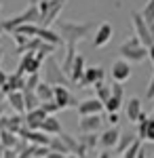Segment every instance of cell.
Returning a JSON list of instances; mask_svg holds the SVG:
<instances>
[{"mask_svg": "<svg viewBox=\"0 0 154 158\" xmlns=\"http://www.w3.org/2000/svg\"><path fill=\"white\" fill-rule=\"evenodd\" d=\"M57 32H59V36L63 38V44L68 47H76L78 42H83L84 38L91 36V32L97 30V25L99 23H93V21H87V23H76V21H66V19H59L57 21Z\"/></svg>", "mask_w": 154, "mask_h": 158, "instance_id": "obj_1", "label": "cell"}, {"mask_svg": "<svg viewBox=\"0 0 154 158\" xmlns=\"http://www.w3.org/2000/svg\"><path fill=\"white\" fill-rule=\"evenodd\" d=\"M66 4H68V0H42L38 4V13H40L38 25L40 27H51L53 23H57L61 11L66 9Z\"/></svg>", "mask_w": 154, "mask_h": 158, "instance_id": "obj_2", "label": "cell"}, {"mask_svg": "<svg viewBox=\"0 0 154 158\" xmlns=\"http://www.w3.org/2000/svg\"><path fill=\"white\" fill-rule=\"evenodd\" d=\"M118 53H120V59L129 61V63H142V61L148 59V49L139 42V38L135 36L125 40L118 47Z\"/></svg>", "mask_w": 154, "mask_h": 158, "instance_id": "obj_3", "label": "cell"}, {"mask_svg": "<svg viewBox=\"0 0 154 158\" xmlns=\"http://www.w3.org/2000/svg\"><path fill=\"white\" fill-rule=\"evenodd\" d=\"M42 70H45V76H42V82H47L49 86H66V82L70 80L63 70H61V63L57 61L55 55H51L45 59L42 63Z\"/></svg>", "mask_w": 154, "mask_h": 158, "instance_id": "obj_4", "label": "cell"}, {"mask_svg": "<svg viewBox=\"0 0 154 158\" xmlns=\"http://www.w3.org/2000/svg\"><path fill=\"white\" fill-rule=\"evenodd\" d=\"M2 21V27L6 34H13L17 27L21 25H28V23H38L40 21V13H38V6H28L25 11H21L19 15L15 17H9V19H0Z\"/></svg>", "mask_w": 154, "mask_h": 158, "instance_id": "obj_5", "label": "cell"}, {"mask_svg": "<svg viewBox=\"0 0 154 158\" xmlns=\"http://www.w3.org/2000/svg\"><path fill=\"white\" fill-rule=\"evenodd\" d=\"M131 25H133V32H135V38H139V42H142L146 49H150L154 44L152 40V34H150V25L143 21V17L139 13H131Z\"/></svg>", "mask_w": 154, "mask_h": 158, "instance_id": "obj_6", "label": "cell"}, {"mask_svg": "<svg viewBox=\"0 0 154 158\" xmlns=\"http://www.w3.org/2000/svg\"><path fill=\"white\" fill-rule=\"evenodd\" d=\"M53 101L57 103L59 110H68V108H78V99L68 91V86H53Z\"/></svg>", "mask_w": 154, "mask_h": 158, "instance_id": "obj_7", "label": "cell"}, {"mask_svg": "<svg viewBox=\"0 0 154 158\" xmlns=\"http://www.w3.org/2000/svg\"><path fill=\"white\" fill-rule=\"evenodd\" d=\"M131 74H133V68H131L129 61H125V59H116L114 63H112V68H110V76H112V80L118 82V85L127 82V80L131 78Z\"/></svg>", "mask_w": 154, "mask_h": 158, "instance_id": "obj_8", "label": "cell"}, {"mask_svg": "<svg viewBox=\"0 0 154 158\" xmlns=\"http://www.w3.org/2000/svg\"><path fill=\"white\" fill-rule=\"evenodd\" d=\"M137 139L139 141H150V143H154V116H146V114L139 116V122H137Z\"/></svg>", "mask_w": 154, "mask_h": 158, "instance_id": "obj_9", "label": "cell"}, {"mask_svg": "<svg viewBox=\"0 0 154 158\" xmlns=\"http://www.w3.org/2000/svg\"><path fill=\"white\" fill-rule=\"evenodd\" d=\"M112 36H114V27L108 23V21H101V23L97 25L95 34H93V47H95V49L106 47L108 42L112 40Z\"/></svg>", "mask_w": 154, "mask_h": 158, "instance_id": "obj_10", "label": "cell"}, {"mask_svg": "<svg viewBox=\"0 0 154 158\" xmlns=\"http://www.w3.org/2000/svg\"><path fill=\"white\" fill-rule=\"evenodd\" d=\"M104 78H106V70L101 68V65H91V68H87L83 74V80H80V86H95L99 85V82H104Z\"/></svg>", "mask_w": 154, "mask_h": 158, "instance_id": "obj_11", "label": "cell"}, {"mask_svg": "<svg viewBox=\"0 0 154 158\" xmlns=\"http://www.w3.org/2000/svg\"><path fill=\"white\" fill-rule=\"evenodd\" d=\"M104 124V118L101 114H95V116H83L80 122H78V131L80 135H91V133H97Z\"/></svg>", "mask_w": 154, "mask_h": 158, "instance_id": "obj_12", "label": "cell"}, {"mask_svg": "<svg viewBox=\"0 0 154 158\" xmlns=\"http://www.w3.org/2000/svg\"><path fill=\"white\" fill-rule=\"evenodd\" d=\"M25 114H13V116H2L0 118V129H4V131H11L19 137V131L25 127Z\"/></svg>", "mask_w": 154, "mask_h": 158, "instance_id": "obj_13", "label": "cell"}, {"mask_svg": "<svg viewBox=\"0 0 154 158\" xmlns=\"http://www.w3.org/2000/svg\"><path fill=\"white\" fill-rule=\"evenodd\" d=\"M19 70L25 76H34V74H38V70H42V61L36 59V53H24L21 61H19Z\"/></svg>", "mask_w": 154, "mask_h": 158, "instance_id": "obj_14", "label": "cell"}, {"mask_svg": "<svg viewBox=\"0 0 154 158\" xmlns=\"http://www.w3.org/2000/svg\"><path fill=\"white\" fill-rule=\"evenodd\" d=\"M76 110H78L80 118H83V116H95V114H101V112H104V103H101L97 97H91V99L80 101Z\"/></svg>", "mask_w": 154, "mask_h": 158, "instance_id": "obj_15", "label": "cell"}, {"mask_svg": "<svg viewBox=\"0 0 154 158\" xmlns=\"http://www.w3.org/2000/svg\"><path fill=\"white\" fill-rule=\"evenodd\" d=\"M24 118H25V129H30V131H40L42 122L47 120V112L42 108H36V110H32V112H28Z\"/></svg>", "mask_w": 154, "mask_h": 158, "instance_id": "obj_16", "label": "cell"}, {"mask_svg": "<svg viewBox=\"0 0 154 158\" xmlns=\"http://www.w3.org/2000/svg\"><path fill=\"white\" fill-rule=\"evenodd\" d=\"M38 38H40L45 44H51V47H55V49L66 47V44H63V38L59 36V32H57V30H51V27H40Z\"/></svg>", "mask_w": 154, "mask_h": 158, "instance_id": "obj_17", "label": "cell"}, {"mask_svg": "<svg viewBox=\"0 0 154 158\" xmlns=\"http://www.w3.org/2000/svg\"><path fill=\"white\" fill-rule=\"evenodd\" d=\"M120 131L118 127H110V129H106L104 133L99 135V146L106 148V150H110V148H116V143H118L120 139Z\"/></svg>", "mask_w": 154, "mask_h": 158, "instance_id": "obj_18", "label": "cell"}, {"mask_svg": "<svg viewBox=\"0 0 154 158\" xmlns=\"http://www.w3.org/2000/svg\"><path fill=\"white\" fill-rule=\"evenodd\" d=\"M125 114H127V118H129L131 122H139V116L143 114L142 110V99L139 97H131L127 103H125Z\"/></svg>", "mask_w": 154, "mask_h": 158, "instance_id": "obj_19", "label": "cell"}, {"mask_svg": "<svg viewBox=\"0 0 154 158\" xmlns=\"http://www.w3.org/2000/svg\"><path fill=\"white\" fill-rule=\"evenodd\" d=\"M40 131L49 137H59L63 133V127H61V122L57 116H47V120L42 122V127H40Z\"/></svg>", "mask_w": 154, "mask_h": 158, "instance_id": "obj_20", "label": "cell"}, {"mask_svg": "<svg viewBox=\"0 0 154 158\" xmlns=\"http://www.w3.org/2000/svg\"><path fill=\"white\" fill-rule=\"evenodd\" d=\"M25 80H28V76L17 68L13 74H9L6 86H9V91H11V93H13V91H24V89H25Z\"/></svg>", "mask_w": 154, "mask_h": 158, "instance_id": "obj_21", "label": "cell"}, {"mask_svg": "<svg viewBox=\"0 0 154 158\" xmlns=\"http://www.w3.org/2000/svg\"><path fill=\"white\" fill-rule=\"evenodd\" d=\"M84 70H87V59H84V55H78V57H76V61H74V65H72L70 82H74V85H80Z\"/></svg>", "mask_w": 154, "mask_h": 158, "instance_id": "obj_22", "label": "cell"}, {"mask_svg": "<svg viewBox=\"0 0 154 158\" xmlns=\"http://www.w3.org/2000/svg\"><path fill=\"white\" fill-rule=\"evenodd\" d=\"M6 103L15 110V114H25V99H24V91H13L6 95Z\"/></svg>", "mask_w": 154, "mask_h": 158, "instance_id": "obj_23", "label": "cell"}, {"mask_svg": "<svg viewBox=\"0 0 154 158\" xmlns=\"http://www.w3.org/2000/svg\"><path fill=\"white\" fill-rule=\"evenodd\" d=\"M135 141H137V133H133V131H122V133H120L118 143H116V154L122 156V154H125Z\"/></svg>", "mask_w": 154, "mask_h": 158, "instance_id": "obj_24", "label": "cell"}, {"mask_svg": "<svg viewBox=\"0 0 154 158\" xmlns=\"http://www.w3.org/2000/svg\"><path fill=\"white\" fill-rule=\"evenodd\" d=\"M76 57H78V53H76V47H72V44H68L66 47V59H63V63H61V70H63V74L70 78V72H72V65H74V61H76Z\"/></svg>", "mask_w": 154, "mask_h": 158, "instance_id": "obj_25", "label": "cell"}, {"mask_svg": "<svg viewBox=\"0 0 154 158\" xmlns=\"http://www.w3.org/2000/svg\"><path fill=\"white\" fill-rule=\"evenodd\" d=\"M19 141H21V139H19L15 133L0 129V143H2V148H4V150H15V148L19 146Z\"/></svg>", "mask_w": 154, "mask_h": 158, "instance_id": "obj_26", "label": "cell"}, {"mask_svg": "<svg viewBox=\"0 0 154 158\" xmlns=\"http://www.w3.org/2000/svg\"><path fill=\"white\" fill-rule=\"evenodd\" d=\"M36 97L40 103H49V101H53V86H49L47 82H40V85L36 86Z\"/></svg>", "mask_w": 154, "mask_h": 158, "instance_id": "obj_27", "label": "cell"}, {"mask_svg": "<svg viewBox=\"0 0 154 158\" xmlns=\"http://www.w3.org/2000/svg\"><path fill=\"white\" fill-rule=\"evenodd\" d=\"M38 32H40V25H38V23H28V25L17 27L13 34H21V36H28V38H38ZM13 34H11V36H13Z\"/></svg>", "mask_w": 154, "mask_h": 158, "instance_id": "obj_28", "label": "cell"}, {"mask_svg": "<svg viewBox=\"0 0 154 158\" xmlns=\"http://www.w3.org/2000/svg\"><path fill=\"white\" fill-rule=\"evenodd\" d=\"M78 141L87 148V152H93V150H97V148H99V137H97V133L80 135V137H78Z\"/></svg>", "mask_w": 154, "mask_h": 158, "instance_id": "obj_29", "label": "cell"}, {"mask_svg": "<svg viewBox=\"0 0 154 158\" xmlns=\"http://www.w3.org/2000/svg\"><path fill=\"white\" fill-rule=\"evenodd\" d=\"M95 97L99 99L101 103H106L108 99L112 97V86L106 85V82H99V85H95Z\"/></svg>", "mask_w": 154, "mask_h": 158, "instance_id": "obj_30", "label": "cell"}, {"mask_svg": "<svg viewBox=\"0 0 154 158\" xmlns=\"http://www.w3.org/2000/svg\"><path fill=\"white\" fill-rule=\"evenodd\" d=\"M49 150H51V152H55V154H61V156H70V152H68V148H66V143L61 141L59 137H51V143H49Z\"/></svg>", "mask_w": 154, "mask_h": 158, "instance_id": "obj_31", "label": "cell"}, {"mask_svg": "<svg viewBox=\"0 0 154 158\" xmlns=\"http://www.w3.org/2000/svg\"><path fill=\"white\" fill-rule=\"evenodd\" d=\"M24 99H25V114L36 108H40V101H38L34 91H24Z\"/></svg>", "mask_w": 154, "mask_h": 158, "instance_id": "obj_32", "label": "cell"}, {"mask_svg": "<svg viewBox=\"0 0 154 158\" xmlns=\"http://www.w3.org/2000/svg\"><path fill=\"white\" fill-rule=\"evenodd\" d=\"M139 15L143 17V21L148 25L154 23V0H148V2H146V6L139 11Z\"/></svg>", "mask_w": 154, "mask_h": 158, "instance_id": "obj_33", "label": "cell"}, {"mask_svg": "<svg viewBox=\"0 0 154 158\" xmlns=\"http://www.w3.org/2000/svg\"><path fill=\"white\" fill-rule=\"evenodd\" d=\"M120 108H122V99H116V97H110L104 103V110H106L108 114H118Z\"/></svg>", "mask_w": 154, "mask_h": 158, "instance_id": "obj_34", "label": "cell"}, {"mask_svg": "<svg viewBox=\"0 0 154 158\" xmlns=\"http://www.w3.org/2000/svg\"><path fill=\"white\" fill-rule=\"evenodd\" d=\"M42 82V78H40V74H34V76H28V80H25V89L24 91H36V86Z\"/></svg>", "mask_w": 154, "mask_h": 158, "instance_id": "obj_35", "label": "cell"}, {"mask_svg": "<svg viewBox=\"0 0 154 158\" xmlns=\"http://www.w3.org/2000/svg\"><path fill=\"white\" fill-rule=\"evenodd\" d=\"M139 152H142V141L137 139V141H135V143H133V146H131L129 150L122 154V158H137V154H139Z\"/></svg>", "mask_w": 154, "mask_h": 158, "instance_id": "obj_36", "label": "cell"}, {"mask_svg": "<svg viewBox=\"0 0 154 158\" xmlns=\"http://www.w3.org/2000/svg\"><path fill=\"white\" fill-rule=\"evenodd\" d=\"M40 108L47 112V116H55V114L59 112V108H57V103H55V101H49V103H40Z\"/></svg>", "mask_w": 154, "mask_h": 158, "instance_id": "obj_37", "label": "cell"}, {"mask_svg": "<svg viewBox=\"0 0 154 158\" xmlns=\"http://www.w3.org/2000/svg\"><path fill=\"white\" fill-rule=\"evenodd\" d=\"M110 86H112V97L122 99V101H125V86L118 85V82H114V85H110Z\"/></svg>", "mask_w": 154, "mask_h": 158, "instance_id": "obj_38", "label": "cell"}, {"mask_svg": "<svg viewBox=\"0 0 154 158\" xmlns=\"http://www.w3.org/2000/svg\"><path fill=\"white\" fill-rule=\"evenodd\" d=\"M146 99H154V74L148 82V89H146Z\"/></svg>", "mask_w": 154, "mask_h": 158, "instance_id": "obj_39", "label": "cell"}, {"mask_svg": "<svg viewBox=\"0 0 154 158\" xmlns=\"http://www.w3.org/2000/svg\"><path fill=\"white\" fill-rule=\"evenodd\" d=\"M118 120H120L118 114H108V122H110L112 127H118Z\"/></svg>", "mask_w": 154, "mask_h": 158, "instance_id": "obj_40", "label": "cell"}, {"mask_svg": "<svg viewBox=\"0 0 154 158\" xmlns=\"http://www.w3.org/2000/svg\"><path fill=\"white\" fill-rule=\"evenodd\" d=\"M6 80H9V74L4 72L2 68H0V91H2V86L6 85Z\"/></svg>", "mask_w": 154, "mask_h": 158, "instance_id": "obj_41", "label": "cell"}, {"mask_svg": "<svg viewBox=\"0 0 154 158\" xmlns=\"http://www.w3.org/2000/svg\"><path fill=\"white\" fill-rule=\"evenodd\" d=\"M0 158H17V152H15V150H4Z\"/></svg>", "mask_w": 154, "mask_h": 158, "instance_id": "obj_42", "label": "cell"}, {"mask_svg": "<svg viewBox=\"0 0 154 158\" xmlns=\"http://www.w3.org/2000/svg\"><path fill=\"white\" fill-rule=\"evenodd\" d=\"M148 57H150V61H152V65H154V44L148 49Z\"/></svg>", "mask_w": 154, "mask_h": 158, "instance_id": "obj_43", "label": "cell"}, {"mask_svg": "<svg viewBox=\"0 0 154 158\" xmlns=\"http://www.w3.org/2000/svg\"><path fill=\"white\" fill-rule=\"evenodd\" d=\"M97 158H110V152L104 150V152H99V156H97Z\"/></svg>", "mask_w": 154, "mask_h": 158, "instance_id": "obj_44", "label": "cell"}, {"mask_svg": "<svg viewBox=\"0 0 154 158\" xmlns=\"http://www.w3.org/2000/svg\"><path fill=\"white\" fill-rule=\"evenodd\" d=\"M28 2H30V6H38V4H40L42 0H28Z\"/></svg>", "mask_w": 154, "mask_h": 158, "instance_id": "obj_45", "label": "cell"}, {"mask_svg": "<svg viewBox=\"0 0 154 158\" xmlns=\"http://www.w3.org/2000/svg\"><path fill=\"white\" fill-rule=\"evenodd\" d=\"M6 36V32H4V27H2V21H0V38Z\"/></svg>", "mask_w": 154, "mask_h": 158, "instance_id": "obj_46", "label": "cell"}, {"mask_svg": "<svg viewBox=\"0 0 154 158\" xmlns=\"http://www.w3.org/2000/svg\"><path fill=\"white\" fill-rule=\"evenodd\" d=\"M137 158H146V150H143V148H142V152L137 154Z\"/></svg>", "mask_w": 154, "mask_h": 158, "instance_id": "obj_47", "label": "cell"}, {"mask_svg": "<svg viewBox=\"0 0 154 158\" xmlns=\"http://www.w3.org/2000/svg\"><path fill=\"white\" fill-rule=\"evenodd\" d=\"M2 59H4V49L0 47V63H2Z\"/></svg>", "mask_w": 154, "mask_h": 158, "instance_id": "obj_48", "label": "cell"}, {"mask_svg": "<svg viewBox=\"0 0 154 158\" xmlns=\"http://www.w3.org/2000/svg\"><path fill=\"white\" fill-rule=\"evenodd\" d=\"M2 152H4V148H2V143H0V156H2Z\"/></svg>", "mask_w": 154, "mask_h": 158, "instance_id": "obj_49", "label": "cell"}, {"mask_svg": "<svg viewBox=\"0 0 154 158\" xmlns=\"http://www.w3.org/2000/svg\"><path fill=\"white\" fill-rule=\"evenodd\" d=\"M66 158H78V156H74V154H70V156H66Z\"/></svg>", "mask_w": 154, "mask_h": 158, "instance_id": "obj_50", "label": "cell"}, {"mask_svg": "<svg viewBox=\"0 0 154 158\" xmlns=\"http://www.w3.org/2000/svg\"><path fill=\"white\" fill-rule=\"evenodd\" d=\"M0 118H2V106H0Z\"/></svg>", "mask_w": 154, "mask_h": 158, "instance_id": "obj_51", "label": "cell"}, {"mask_svg": "<svg viewBox=\"0 0 154 158\" xmlns=\"http://www.w3.org/2000/svg\"><path fill=\"white\" fill-rule=\"evenodd\" d=\"M0 9H2V2H0Z\"/></svg>", "mask_w": 154, "mask_h": 158, "instance_id": "obj_52", "label": "cell"}, {"mask_svg": "<svg viewBox=\"0 0 154 158\" xmlns=\"http://www.w3.org/2000/svg\"><path fill=\"white\" fill-rule=\"evenodd\" d=\"M116 158H122V156H116Z\"/></svg>", "mask_w": 154, "mask_h": 158, "instance_id": "obj_53", "label": "cell"}, {"mask_svg": "<svg viewBox=\"0 0 154 158\" xmlns=\"http://www.w3.org/2000/svg\"><path fill=\"white\" fill-rule=\"evenodd\" d=\"M152 116H154V112H152Z\"/></svg>", "mask_w": 154, "mask_h": 158, "instance_id": "obj_54", "label": "cell"}, {"mask_svg": "<svg viewBox=\"0 0 154 158\" xmlns=\"http://www.w3.org/2000/svg\"><path fill=\"white\" fill-rule=\"evenodd\" d=\"M152 158H154V156H152Z\"/></svg>", "mask_w": 154, "mask_h": 158, "instance_id": "obj_55", "label": "cell"}]
</instances>
